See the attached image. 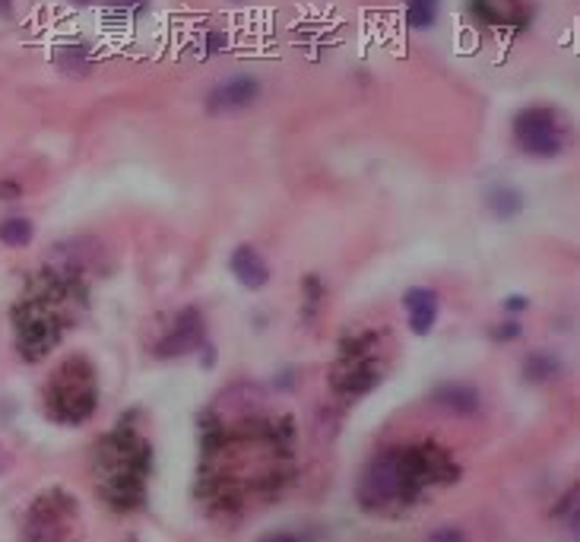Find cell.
Returning <instances> with one entry per match:
<instances>
[{
    "label": "cell",
    "instance_id": "obj_1",
    "mask_svg": "<svg viewBox=\"0 0 580 542\" xmlns=\"http://www.w3.org/2000/svg\"><path fill=\"white\" fill-rule=\"evenodd\" d=\"M64 305H67V289L61 283H45L35 292L26 295V302L16 308L13 324H16V340L29 359H39L54 343H58L61 327H64Z\"/></svg>",
    "mask_w": 580,
    "mask_h": 542
},
{
    "label": "cell",
    "instance_id": "obj_2",
    "mask_svg": "<svg viewBox=\"0 0 580 542\" xmlns=\"http://www.w3.org/2000/svg\"><path fill=\"white\" fill-rule=\"evenodd\" d=\"M422 479H428L425 457H409L403 451L381 454L374 463H368L362 485H359V495L368 508L371 504L374 508H387V504L403 501Z\"/></svg>",
    "mask_w": 580,
    "mask_h": 542
},
{
    "label": "cell",
    "instance_id": "obj_3",
    "mask_svg": "<svg viewBox=\"0 0 580 542\" xmlns=\"http://www.w3.org/2000/svg\"><path fill=\"white\" fill-rule=\"evenodd\" d=\"M48 409L58 422H83L96 409V375L83 359L54 371L48 384Z\"/></svg>",
    "mask_w": 580,
    "mask_h": 542
},
{
    "label": "cell",
    "instance_id": "obj_4",
    "mask_svg": "<svg viewBox=\"0 0 580 542\" xmlns=\"http://www.w3.org/2000/svg\"><path fill=\"white\" fill-rule=\"evenodd\" d=\"M565 124L549 105H530L514 118V143L533 159H555L565 149Z\"/></svg>",
    "mask_w": 580,
    "mask_h": 542
},
{
    "label": "cell",
    "instance_id": "obj_5",
    "mask_svg": "<svg viewBox=\"0 0 580 542\" xmlns=\"http://www.w3.org/2000/svg\"><path fill=\"white\" fill-rule=\"evenodd\" d=\"M257 99H260V80L251 77V73H238V77L222 80L207 92V111L210 115H238V111L251 108Z\"/></svg>",
    "mask_w": 580,
    "mask_h": 542
},
{
    "label": "cell",
    "instance_id": "obj_6",
    "mask_svg": "<svg viewBox=\"0 0 580 542\" xmlns=\"http://www.w3.org/2000/svg\"><path fill=\"white\" fill-rule=\"evenodd\" d=\"M403 311H406V324L416 336H428L438 324V314H441V298L435 289L428 286H413L406 289L403 295Z\"/></svg>",
    "mask_w": 580,
    "mask_h": 542
},
{
    "label": "cell",
    "instance_id": "obj_7",
    "mask_svg": "<svg viewBox=\"0 0 580 542\" xmlns=\"http://www.w3.org/2000/svg\"><path fill=\"white\" fill-rule=\"evenodd\" d=\"M229 267L232 276L238 279V286H245L248 292H260L270 283V264L254 245H238L229 257Z\"/></svg>",
    "mask_w": 580,
    "mask_h": 542
},
{
    "label": "cell",
    "instance_id": "obj_8",
    "mask_svg": "<svg viewBox=\"0 0 580 542\" xmlns=\"http://www.w3.org/2000/svg\"><path fill=\"white\" fill-rule=\"evenodd\" d=\"M200 340H203L200 314H197V308H184L175 317L172 330L165 333V340L159 346V355H187V352H194L200 346Z\"/></svg>",
    "mask_w": 580,
    "mask_h": 542
},
{
    "label": "cell",
    "instance_id": "obj_9",
    "mask_svg": "<svg viewBox=\"0 0 580 542\" xmlns=\"http://www.w3.org/2000/svg\"><path fill=\"white\" fill-rule=\"evenodd\" d=\"M470 7L479 20L492 26H517L523 20V10H527L523 0H470Z\"/></svg>",
    "mask_w": 580,
    "mask_h": 542
},
{
    "label": "cell",
    "instance_id": "obj_10",
    "mask_svg": "<svg viewBox=\"0 0 580 542\" xmlns=\"http://www.w3.org/2000/svg\"><path fill=\"white\" fill-rule=\"evenodd\" d=\"M0 241L7 248H29L35 241V222L29 216H7L0 222Z\"/></svg>",
    "mask_w": 580,
    "mask_h": 542
},
{
    "label": "cell",
    "instance_id": "obj_11",
    "mask_svg": "<svg viewBox=\"0 0 580 542\" xmlns=\"http://www.w3.org/2000/svg\"><path fill=\"white\" fill-rule=\"evenodd\" d=\"M489 210L501 219H508V216H517L523 210V197L517 188H511V184H495V188L489 191Z\"/></svg>",
    "mask_w": 580,
    "mask_h": 542
},
{
    "label": "cell",
    "instance_id": "obj_12",
    "mask_svg": "<svg viewBox=\"0 0 580 542\" xmlns=\"http://www.w3.org/2000/svg\"><path fill=\"white\" fill-rule=\"evenodd\" d=\"M438 400L447 406V409H454V413H473L476 409V403H479V397H476V390H470V387H463V384H444L441 390H438Z\"/></svg>",
    "mask_w": 580,
    "mask_h": 542
},
{
    "label": "cell",
    "instance_id": "obj_13",
    "mask_svg": "<svg viewBox=\"0 0 580 542\" xmlns=\"http://www.w3.org/2000/svg\"><path fill=\"white\" fill-rule=\"evenodd\" d=\"M441 0H406V23L413 29H432L438 23Z\"/></svg>",
    "mask_w": 580,
    "mask_h": 542
},
{
    "label": "cell",
    "instance_id": "obj_14",
    "mask_svg": "<svg viewBox=\"0 0 580 542\" xmlns=\"http://www.w3.org/2000/svg\"><path fill=\"white\" fill-rule=\"evenodd\" d=\"M428 542H463V533L460 530H438V533H432Z\"/></svg>",
    "mask_w": 580,
    "mask_h": 542
},
{
    "label": "cell",
    "instance_id": "obj_15",
    "mask_svg": "<svg viewBox=\"0 0 580 542\" xmlns=\"http://www.w3.org/2000/svg\"><path fill=\"white\" fill-rule=\"evenodd\" d=\"M568 533H571V542H580V508H574L568 517Z\"/></svg>",
    "mask_w": 580,
    "mask_h": 542
},
{
    "label": "cell",
    "instance_id": "obj_16",
    "mask_svg": "<svg viewBox=\"0 0 580 542\" xmlns=\"http://www.w3.org/2000/svg\"><path fill=\"white\" fill-rule=\"evenodd\" d=\"M257 542H302V539L292 536V533H267V536H260Z\"/></svg>",
    "mask_w": 580,
    "mask_h": 542
},
{
    "label": "cell",
    "instance_id": "obj_17",
    "mask_svg": "<svg viewBox=\"0 0 580 542\" xmlns=\"http://www.w3.org/2000/svg\"><path fill=\"white\" fill-rule=\"evenodd\" d=\"M504 308H508L511 314H520V308H527V298H508Z\"/></svg>",
    "mask_w": 580,
    "mask_h": 542
},
{
    "label": "cell",
    "instance_id": "obj_18",
    "mask_svg": "<svg viewBox=\"0 0 580 542\" xmlns=\"http://www.w3.org/2000/svg\"><path fill=\"white\" fill-rule=\"evenodd\" d=\"M70 4H77V7H86V4H92V0H70Z\"/></svg>",
    "mask_w": 580,
    "mask_h": 542
}]
</instances>
